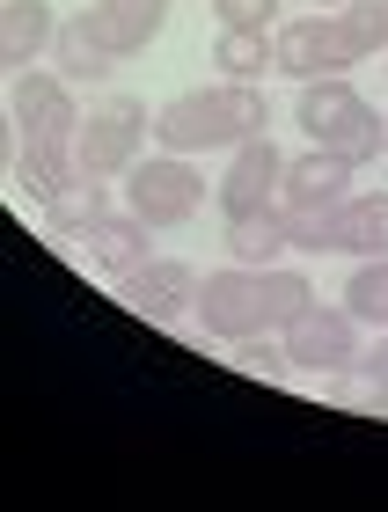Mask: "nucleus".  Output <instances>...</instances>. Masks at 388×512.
<instances>
[{
  "label": "nucleus",
  "mask_w": 388,
  "mask_h": 512,
  "mask_svg": "<svg viewBox=\"0 0 388 512\" xmlns=\"http://www.w3.org/2000/svg\"><path fill=\"white\" fill-rule=\"evenodd\" d=\"M8 154H15V176H22V191H52L59 176H74L81 161V103H74V88H66V74L52 66V74H30L22 66L15 88H8Z\"/></svg>",
  "instance_id": "1"
},
{
  "label": "nucleus",
  "mask_w": 388,
  "mask_h": 512,
  "mask_svg": "<svg viewBox=\"0 0 388 512\" xmlns=\"http://www.w3.org/2000/svg\"><path fill=\"white\" fill-rule=\"evenodd\" d=\"M249 132H271V96L264 81H213L184 88L154 110V139L169 154H205V147H242Z\"/></svg>",
  "instance_id": "2"
},
{
  "label": "nucleus",
  "mask_w": 388,
  "mask_h": 512,
  "mask_svg": "<svg viewBox=\"0 0 388 512\" xmlns=\"http://www.w3.org/2000/svg\"><path fill=\"white\" fill-rule=\"evenodd\" d=\"M293 125H301L315 147L345 154V161H374L388 154V125L381 110L359 96L345 74H323V81H301V103H293Z\"/></svg>",
  "instance_id": "3"
},
{
  "label": "nucleus",
  "mask_w": 388,
  "mask_h": 512,
  "mask_svg": "<svg viewBox=\"0 0 388 512\" xmlns=\"http://www.w3.org/2000/svg\"><path fill=\"white\" fill-rule=\"evenodd\" d=\"M191 315H198V330L213 344H242L257 330H279V322H271V293H264V264H220V271H205Z\"/></svg>",
  "instance_id": "4"
},
{
  "label": "nucleus",
  "mask_w": 388,
  "mask_h": 512,
  "mask_svg": "<svg viewBox=\"0 0 388 512\" xmlns=\"http://www.w3.org/2000/svg\"><path fill=\"white\" fill-rule=\"evenodd\" d=\"M205 191H213V183L191 169V154H169V147L140 154L125 169V213H140L147 227H184L205 205Z\"/></svg>",
  "instance_id": "5"
},
{
  "label": "nucleus",
  "mask_w": 388,
  "mask_h": 512,
  "mask_svg": "<svg viewBox=\"0 0 388 512\" xmlns=\"http://www.w3.org/2000/svg\"><path fill=\"white\" fill-rule=\"evenodd\" d=\"M154 139V110L140 96H110L96 110H81V147L74 161L88 176H125L132 161H140V147Z\"/></svg>",
  "instance_id": "6"
},
{
  "label": "nucleus",
  "mask_w": 388,
  "mask_h": 512,
  "mask_svg": "<svg viewBox=\"0 0 388 512\" xmlns=\"http://www.w3.org/2000/svg\"><path fill=\"white\" fill-rule=\"evenodd\" d=\"M352 308H323V300H315V308H301L286 322V359L301 366V374H352L359 366V330H352Z\"/></svg>",
  "instance_id": "7"
},
{
  "label": "nucleus",
  "mask_w": 388,
  "mask_h": 512,
  "mask_svg": "<svg viewBox=\"0 0 388 512\" xmlns=\"http://www.w3.org/2000/svg\"><path fill=\"white\" fill-rule=\"evenodd\" d=\"M279 66L293 81H323V74L359 66V52H352V37H345V22H337V15H301V22H286V30H279Z\"/></svg>",
  "instance_id": "8"
},
{
  "label": "nucleus",
  "mask_w": 388,
  "mask_h": 512,
  "mask_svg": "<svg viewBox=\"0 0 388 512\" xmlns=\"http://www.w3.org/2000/svg\"><path fill=\"white\" fill-rule=\"evenodd\" d=\"M279 183H286L279 147H271L264 132H249L242 147H235V161H227V183H220L227 220H242V213H271V205H279Z\"/></svg>",
  "instance_id": "9"
},
{
  "label": "nucleus",
  "mask_w": 388,
  "mask_h": 512,
  "mask_svg": "<svg viewBox=\"0 0 388 512\" xmlns=\"http://www.w3.org/2000/svg\"><path fill=\"white\" fill-rule=\"evenodd\" d=\"M118 300L140 308V315H184L198 300V271L184 256H140V264L118 278Z\"/></svg>",
  "instance_id": "10"
},
{
  "label": "nucleus",
  "mask_w": 388,
  "mask_h": 512,
  "mask_svg": "<svg viewBox=\"0 0 388 512\" xmlns=\"http://www.w3.org/2000/svg\"><path fill=\"white\" fill-rule=\"evenodd\" d=\"M37 213H44L52 235H74V242H81L96 220H110V176H88V169L59 176L52 191H37Z\"/></svg>",
  "instance_id": "11"
},
{
  "label": "nucleus",
  "mask_w": 388,
  "mask_h": 512,
  "mask_svg": "<svg viewBox=\"0 0 388 512\" xmlns=\"http://www.w3.org/2000/svg\"><path fill=\"white\" fill-rule=\"evenodd\" d=\"M352 169H359V161L330 154V147L293 154V161H286V183H279V205H345V191H352Z\"/></svg>",
  "instance_id": "12"
},
{
  "label": "nucleus",
  "mask_w": 388,
  "mask_h": 512,
  "mask_svg": "<svg viewBox=\"0 0 388 512\" xmlns=\"http://www.w3.org/2000/svg\"><path fill=\"white\" fill-rule=\"evenodd\" d=\"M147 235H154V227H147L140 213H110V220H96V227L81 235V256H88V271H96V278H125L140 256H154Z\"/></svg>",
  "instance_id": "13"
},
{
  "label": "nucleus",
  "mask_w": 388,
  "mask_h": 512,
  "mask_svg": "<svg viewBox=\"0 0 388 512\" xmlns=\"http://www.w3.org/2000/svg\"><path fill=\"white\" fill-rule=\"evenodd\" d=\"M52 37H59L52 0H8V8H0V66H8V74H22L37 52H52Z\"/></svg>",
  "instance_id": "14"
},
{
  "label": "nucleus",
  "mask_w": 388,
  "mask_h": 512,
  "mask_svg": "<svg viewBox=\"0 0 388 512\" xmlns=\"http://www.w3.org/2000/svg\"><path fill=\"white\" fill-rule=\"evenodd\" d=\"M96 30H103V44L118 59H132V52H147L154 37H162V22H169V0H96Z\"/></svg>",
  "instance_id": "15"
},
{
  "label": "nucleus",
  "mask_w": 388,
  "mask_h": 512,
  "mask_svg": "<svg viewBox=\"0 0 388 512\" xmlns=\"http://www.w3.org/2000/svg\"><path fill=\"white\" fill-rule=\"evenodd\" d=\"M52 66L66 81H110V66H118V52L103 44L96 15H59V37H52Z\"/></svg>",
  "instance_id": "16"
},
{
  "label": "nucleus",
  "mask_w": 388,
  "mask_h": 512,
  "mask_svg": "<svg viewBox=\"0 0 388 512\" xmlns=\"http://www.w3.org/2000/svg\"><path fill=\"white\" fill-rule=\"evenodd\" d=\"M271 66H279V37L271 30H242V22L213 30V74L220 81H264Z\"/></svg>",
  "instance_id": "17"
},
{
  "label": "nucleus",
  "mask_w": 388,
  "mask_h": 512,
  "mask_svg": "<svg viewBox=\"0 0 388 512\" xmlns=\"http://www.w3.org/2000/svg\"><path fill=\"white\" fill-rule=\"evenodd\" d=\"M293 242H286V213L271 205V213H242L227 220V264H279Z\"/></svg>",
  "instance_id": "18"
},
{
  "label": "nucleus",
  "mask_w": 388,
  "mask_h": 512,
  "mask_svg": "<svg viewBox=\"0 0 388 512\" xmlns=\"http://www.w3.org/2000/svg\"><path fill=\"white\" fill-rule=\"evenodd\" d=\"M352 256H388V191H352L345 198V242Z\"/></svg>",
  "instance_id": "19"
},
{
  "label": "nucleus",
  "mask_w": 388,
  "mask_h": 512,
  "mask_svg": "<svg viewBox=\"0 0 388 512\" xmlns=\"http://www.w3.org/2000/svg\"><path fill=\"white\" fill-rule=\"evenodd\" d=\"M293 249H337L345 242V205H279Z\"/></svg>",
  "instance_id": "20"
},
{
  "label": "nucleus",
  "mask_w": 388,
  "mask_h": 512,
  "mask_svg": "<svg viewBox=\"0 0 388 512\" xmlns=\"http://www.w3.org/2000/svg\"><path fill=\"white\" fill-rule=\"evenodd\" d=\"M345 308L359 322H381V330H388V256H359V271L345 286Z\"/></svg>",
  "instance_id": "21"
},
{
  "label": "nucleus",
  "mask_w": 388,
  "mask_h": 512,
  "mask_svg": "<svg viewBox=\"0 0 388 512\" xmlns=\"http://www.w3.org/2000/svg\"><path fill=\"white\" fill-rule=\"evenodd\" d=\"M264 293H271V322H279V330H286L301 308H315V278L293 271V264H264Z\"/></svg>",
  "instance_id": "22"
},
{
  "label": "nucleus",
  "mask_w": 388,
  "mask_h": 512,
  "mask_svg": "<svg viewBox=\"0 0 388 512\" xmlns=\"http://www.w3.org/2000/svg\"><path fill=\"white\" fill-rule=\"evenodd\" d=\"M345 37H352V52L359 59H381L388 52V0H345Z\"/></svg>",
  "instance_id": "23"
},
{
  "label": "nucleus",
  "mask_w": 388,
  "mask_h": 512,
  "mask_svg": "<svg viewBox=\"0 0 388 512\" xmlns=\"http://www.w3.org/2000/svg\"><path fill=\"white\" fill-rule=\"evenodd\" d=\"M330 395H337V403H345V410H374V417H388V381H374L367 366H359V381L345 374V381H337Z\"/></svg>",
  "instance_id": "24"
},
{
  "label": "nucleus",
  "mask_w": 388,
  "mask_h": 512,
  "mask_svg": "<svg viewBox=\"0 0 388 512\" xmlns=\"http://www.w3.org/2000/svg\"><path fill=\"white\" fill-rule=\"evenodd\" d=\"M235 359L249 366V374H279V366H293V359H286V337L271 344L264 330H257V337H242V344H235Z\"/></svg>",
  "instance_id": "25"
},
{
  "label": "nucleus",
  "mask_w": 388,
  "mask_h": 512,
  "mask_svg": "<svg viewBox=\"0 0 388 512\" xmlns=\"http://www.w3.org/2000/svg\"><path fill=\"white\" fill-rule=\"evenodd\" d=\"M220 22H242V30H271L279 22V0H213Z\"/></svg>",
  "instance_id": "26"
},
{
  "label": "nucleus",
  "mask_w": 388,
  "mask_h": 512,
  "mask_svg": "<svg viewBox=\"0 0 388 512\" xmlns=\"http://www.w3.org/2000/svg\"><path fill=\"white\" fill-rule=\"evenodd\" d=\"M359 366H367V374H374V381H388V337H381V344H374V352H367V359H359Z\"/></svg>",
  "instance_id": "27"
},
{
  "label": "nucleus",
  "mask_w": 388,
  "mask_h": 512,
  "mask_svg": "<svg viewBox=\"0 0 388 512\" xmlns=\"http://www.w3.org/2000/svg\"><path fill=\"white\" fill-rule=\"evenodd\" d=\"M315 8H345V0H315Z\"/></svg>",
  "instance_id": "28"
}]
</instances>
